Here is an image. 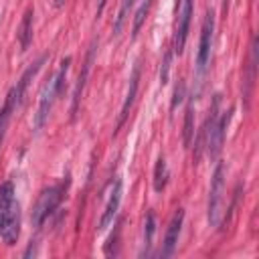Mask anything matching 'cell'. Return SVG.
Masks as SVG:
<instances>
[{
    "mask_svg": "<svg viewBox=\"0 0 259 259\" xmlns=\"http://www.w3.org/2000/svg\"><path fill=\"white\" fill-rule=\"evenodd\" d=\"M212 34H214V14H212V10H208V12H206V18H204V22H202L200 42H198V53H196V89L192 91L194 97L200 95L202 79H204V73H206V69H208L210 49H212Z\"/></svg>",
    "mask_w": 259,
    "mask_h": 259,
    "instance_id": "cell-1",
    "label": "cell"
},
{
    "mask_svg": "<svg viewBox=\"0 0 259 259\" xmlns=\"http://www.w3.org/2000/svg\"><path fill=\"white\" fill-rule=\"evenodd\" d=\"M223 198H225V164L217 162L214 174H212V182H210V192H208V225L210 227H219L221 223V214H223Z\"/></svg>",
    "mask_w": 259,
    "mask_h": 259,
    "instance_id": "cell-2",
    "label": "cell"
},
{
    "mask_svg": "<svg viewBox=\"0 0 259 259\" xmlns=\"http://www.w3.org/2000/svg\"><path fill=\"white\" fill-rule=\"evenodd\" d=\"M63 194H65V186H63V184L49 186V188H45V190L38 194L36 204H34V208H32V217H30L34 227H40V225L49 219V214L55 212V208L59 206Z\"/></svg>",
    "mask_w": 259,
    "mask_h": 259,
    "instance_id": "cell-3",
    "label": "cell"
},
{
    "mask_svg": "<svg viewBox=\"0 0 259 259\" xmlns=\"http://www.w3.org/2000/svg\"><path fill=\"white\" fill-rule=\"evenodd\" d=\"M57 79L55 75L47 81V85L42 87L40 91V99H38V107H36V113H34V121H32V127H34V134H40V130L45 127L47 119H49V113L53 109V103L57 99Z\"/></svg>",
    "mask_w": 259,
    "mask_h": 259,
    "instance_id": "cell-4",
    "label": "cell"
},
{
    "mask_svg": "<svg viewBox=\"0 0 259 259\" xmlns=\"http://www.w3.org/2000/svg\"><path fill=\"white\" fill-rule=\"evenodd\" d=\"M2 241L6 245H14L20 235V208L18 202H10L6 208H2V227H0Z\"/></svg>",
    "mask_w": 259,
    "mask_h": 259,
    "instance_id": "cell-5",
    "label": "cell"
},
{
    "mask_svg": "<svg viewBox=\"0 0 259 259\" xmlns=\"http://www.w3.org/2000/svg\"><path fill=\"white\" fill-rule=\"evenodd\" d=\"M95 53H97V38L91 40L89 45V51H87V57H85V63L81 67V73L77 77V83H75V89H73V105H71V119H75L77 111H79V103H81V95H83V89L87 85V79H89V73H91V67H93V61H95Z\"/></svg>",
    "mask_w": 259,
    "mask_h": 259,
    "instance_id": "cell-6",
    "label": "cell"
},
{
    "mask_svg": "<svg viewBox=\"0 0 259 259\" xmlns=\"http://www.w3.org/2000/svg\"><path fill=\"white\" fill-rule=\"evenodd\" d=\"M255 77H257V36L251 38L249 65H247V71L243 75V101H245V107H249V103H251V93H253V87H255Z\"/></svg>",
    "mask_w": 259,
    "mask_h": 259,
    "instance_id": "cell-7",
    "label": "cell"
},
{
    "mask_svg": "<svg viewBox=\"0 0 259 259\" xmlns=\"http://www.w3.org/2000/svg\"><path fill=\"white\" fill-rule=\"evenodd\" d=\"M182 221H184V210L178 208L168 225V231H166V237H164V243H162V257H170L178 245V237H180V231H182Z\"/></svg>",
    "mask_w": 259,
    "mask_h": 259,
    "instance_id": "cell-8",
    "label": "cell"
},
{
    "mask_svg": "<svg viewBox=\"0 0 259 259\" xmlns=\"http://www.w3.org/2000/svg\"><path fill=\"white\" fill-rule=\"evenodd\" d=\"M119 202H121V180L117 178V180L113 182L111 192H109V200H107V204H105V210H103V214H101V219H99V225H97L99 231H105V229L113 223V219H115V214H117V208H119Z\"/></svg>",
    "mask_w": 259,
    "mask_h": 259,
    "instance_id": "cell-9",
    "label": "cell"
},
{
    "mask_svg": "<svg viewBox=\"0 0 259 259\" xmlns=\"http://www.w3.org/2000/svg\"><path fill=\"white\" fill-rule=\"evenodd\" d=\"M180 2H182V10H180L178 32H176V40H174V51L178 55L184 51L186 36H188V26H190V16H192V0H180Z\"/></svg>",
    "mask_w": 259,
    "mask_h": 259,
    "instance_id": "cell-10",
    "label": "cell"
},
{
    "mask_svg": "<svg viewBox=\"0 0 259 259\" xmlns=\"http://www.w3.org/2000/svg\"><path fill=\"white\" fill-rule=\"evenodd\" d=\"M138 85H140V63H136L134 69H132L130 85H127V95H125V101H123V105H121V113H119V119H117V130L123 125V121H125L127 115H130V109H132L134 99H136V93H138Z\"/></svg>",
    "mask_w": 259,
    "mask_h": 259,
    "instance_id": "cell-11",
    "label": "cell"
},
{
    "mask_svg": "<svg viewBox=\"0 0 259 259\" xmlns=\"http://www.w3.org/2000/svg\"><path fill=\"white\" fill-rule=\"evenodd\" d=\"M45 61H47V55H42L36 63H32V67H28L24 73H22V77H20V81L12 87V91H14V99H16V105L20 107V103H22V99H24V93H26V87H28V83L34 79V75L42 69V65H45Z\"/></svg>",
    "mask_w": 259,
    "mask_h": 259,
    "instance_id": "cell-12",
    "label": "cell"
},
{
    "mask_svg": "<svg viewBox=\"0 0 259 259\" xmlns=\"http://www.w3.org/2000/svg\"><path fill=\"white\" fill-rule=\"evenodd\" d=\"M32 16H34V10L32 8H26L22 20H20V26H18V45H20V51H28L30 42H32Z\"/></svg>",
    "mask_w": 259,
    "mask_h": 259,
    "instance_id": "cell-13",
    "label": "cell"
},
{
    "mask_svg": "<svg viewBox=\"0 0 259 259\" xmlns=\"http://www.w3.org/2000/svg\"><path fill=\"white\" fill-rule=\"evenodd\" d=\"M16 109H18V105H16V99H14V91L10 89L8 95H6V99H4V105L0 109V146L4 142V136H6V130H8L10 117H12V113Z\"/></svg>",
    "mask_w": 259,
    "mask_h": 259,
    "instance_id": "cell-14",
    "label": "cell"
},
{
    "mask_svg": "<svg viewBox=\"0 0 259 259\" xmlns=\"http://www.w3.org/2000/svg\"><path fill=\"white\" fill-rule=\"evenodd\" d=\"M194 95H190L188 99V105H186V117H184V132H182V138H184V146L188 148L192 144V138H194Z\"/></svg>",
    "mask_w": 259,
    "mask_h": 259,
    "instance_id": "cell-15",
    "label": "cell"
},
{
    "mask_svg": "<svg viewBox=\"0 0 259 259\" xmlns=\"http://www.w3.org/2000/svg\"><path fill=\"white\" fill-rule=\"evenodd\" d=\"M168 184V166H166V158L160 156L156 160V168H154V190L162 192Z\"/></svg>",
    "mask_w": 259,
    "mask_h": 259,
    "instance_id": "cell-16",
    "label": "cell"
},
{
    "mask_svg": "<svg viewBox=\"0 0 259 259\" xmlns=\"http://www.w3.org/2000/svg\"><path fill=\"white\" fill-rule=\"evenodd\" d=\"M134 4H136V0H121V6H119V10H117L115 22H113V34H119V32H121V28H123V24H125V20H127V14H130V10L134 8Z\"/></svg>",
    "mask_w": 259,
    "mask_h": 259,
    "instance_id": "cell-17",
    "label": "cell"
},
{
    "mask_svg": "<svg viewBox=\"0 0 259 259\" xmlns=\"http://www.w3.org/2000/svg\"><path fill=\"white\" fill-rule=\"evenodd\" d=\"M150 6H152V0H144V2L140 4V8L136 10V16H134V26H132V38H136V36H138L140 28H142V24H144V20H146L148 12H150Z\"/></svg>",
    "mask_w": 259,
    "mask_h": 259,
    "instance_id": "cell-18",
    "label": "cell"
},
{
    "mask_svg": "<svg viewBox=\"0 0 259 259\" xmlns=\"http://www.w3.org/2000/svg\"><path fill=\"white\" fill-rule=\"evenodd\" d=\"M154 233H156V219H154V212H148V217H146V229H144V245H146V251L152 245Z\"/></svg>",
    "mask_w": 259,
    "mask_h": 259,
    "instance_id": "cell-19",
    "label": "cell"
},
{
    "mask_svg": "<svg viewBox=\"0 0 259 259\" xmlns=\"http://www.w3.org/2000/svg\"><path fill=\"white\" fill-rule=\"evenodd\" d=\"M16 198H14V186H12V182L0 184V208H6Z\"/></svg>",
    "mask_w": 259,
    "mask_h": 259,
    "instance_id": "cell-20",
    "label": "cell"
},
{
    "mask_svg": "<svg viewBox=\"0 0 259 259\" xmlns=\"http://www.w3.org/2000/svg\"><path fill=\"white\" fill-rule=\"evenodd\" d=\"M184 89H186V85H184V81L182 79H178V83H176V87H174V97H172V105H170V109L174 111L180 103H182V99H184Z\"/></svg>",
    "mask_w": 259,
    "mask_h": 259,
    "instance_id": "cell-21",
    "label": "cell"
},
{
    "mask_svg": "<svg viewBox=\"0 0 259 259\" xmlns=\"http://www.w3.org/2000/svg\"><path fill=\"white\" fill-rule=\"evenodd\" d=\"M170 63H172V51H166L164 61H162V69H160V83H168V73H170Z\"/></svg>",
    "mask_w": 259,
    "mask_h": 259,
    "instance_id": "cell-22",
    "label": "cell"
},
{
    "mask_svg": "<svg viewBox=\"0 0 259 259\" xmlns=\"http://www.w3.org/2000/svg\"><path fill=\"white\" fill-rule=\"evenodd\" d=\"M105 4H107V0H99V4H97V16H101V12H103Z\"/></svg>",
    "mask_w": 259,
    "mask_h": 259,
    "instance_id": "cell-23",
    "label": "cell"
},
{
    "mask_svg": "<svg viewBox=\"0 0 259 259\" xmlns=\"http://www.w3.org/2000/svg\"><path fill=\"white\" fill-rule=\"evenodd\" d=\"M229 2H231V0H223V10H225V12H227V8H229Z\"/></svg>",
    "mask_w": 259,
    "mask_h": 259,
    "instance_id": "cell-24",
    "label": "cell"
},
{
    "mask_svg": "<svg viewBox=\"0 0 259 259\" xmlns=\"http://www.w3.org/2000/svg\"><path fill=\"white\" fill-rule=\"evenodd\" d=\"M63 4H65V0H55V6H57V8H61Z\"/></svg>",
    "mask_w": 259,
    "mask_h": 259,
    "instance_id": "cell-25",
    "label": "cell"
},
{
    "mask_svg": "<svg viewBox=\"0 0 259 259\" xmlns=\"http://www.w3.org/2000/svg\"><path fill=\"white\" fill-rule=\"evenodd\" d=\"M0 227H2V208H0Z\"/></svg>",
    "mask_w": 259,
    "mask_h": 259,
    "instance_id": "cell-26",
    "label": "cell"
}]
</instances>
